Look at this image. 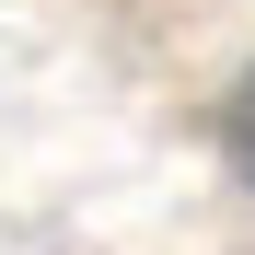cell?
Returning <instances> with one entry per match:
<instances>
[{
	"instance_id": "obj_1",
	"label": "cell",
	"mask_w": 255,
	"mask_h": 255,
	"mask_svg": "<svg viewBox=\"0 0 255 255\" xmlns=\"http://www.w3.org/2000/svg\"><path fill=\"white\" fill-rule=\"evenodd\" d=\"M221 151H232V174L255 186V70L232 81V105H221Z\"/></svg>"
}]
</instances>
